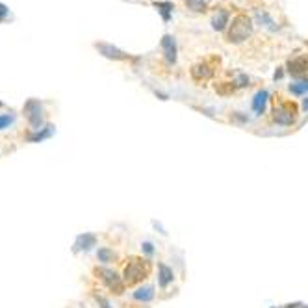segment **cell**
<instances>
[{
	"label": "cell",
	"mask_w": 308,
	"mask_h": 308,
	"mask_svg": "<svg viewBox=\"0 0 308 308\" xmlns=\"http://www.w3.org/2000/svg\"><path fill=\"white\" fill-rule=\"evenodd\" d=\"M273 121L280 126H291L297 121V106L293 103H280L273 110Z\"/></svg>",
	"instance_id": "3957f363"
},
{
	"label": "cell",
	"mask_w": 308,
	"mask_h": 308,
	"mask_svg": "<svg viewBox=\"0 0 308 308\" xmlns=\"http://www.w3.org/2000/svg\"><path fill=\"white\" fill-rule=\"evenodd\" d=\"M303 308H308V307H303Z\"/></svg>",
	"instance_id": "cb8c5ba5"
},
{
	"label": "cell",
	"mask_w": 308,
	"mask_h": 308,
	"mask_svg": "<svg viewBox=\"0 0 308 308\" xmlns=\"http://www.w3.org/2000/svg\"><path fill=\"white\" fill-rule=\"evenodd\" d=\"M141 247H143V251L147 252V254H152V252H154V247H152V243L150 242H145Z\"/></svg>",
	"instance_id": "7402d4cb"
},
{
	"label": "cell",
	"mask_w": 308,
	"mask_h": 308,
	"mask_svg": "<svg viewBox=\"0 0 308 308\" xmlns=\"http://www.w3.org/2000/svg\"><path fill=\"white\" fill-rule=\"evenodd\" d=\"M97 275L101 277L104 284H106V288H110L113 293H117V295H121L123 291H124V279H121L117 273L113 269H108V267H101V269H97Z\"/></svg>",
	"instance_id": "277c9868"
},
{
	"label": "cell",
	"mask_w": 308,
	"mask_h": 308,
	"mask_svg": "<svg viewBox=\"0 0 308 308\" xmlns=\"http://www.w3.org/2000/svg\"><path fill=\"white\" fill-rule=\"evenodd\" d=\"M95 245H97V236H95L93 232H84V234H80V236L76 238L73 251H75V252L89 251V249H91V247H95Z\"/></svg>",
	"instance_id": "52a82bcc"
},
{
	"label": "cell",
	"mask_w": 308,
	"mask_h": 308,
	"mask_svg": "<svg viewBox=\"0 0 308 308\" xmlns=\"http://www.w3.org/2000/svg\"><path fill=\"white\" fill-rule=\"evenodd\" d=\"M162 48L165 52V60L167 63H175L177 62V45H175V39L171 36H164L162 39Z\"/></svg>",
	"instance_id": "8fae6325"
},
{
	"label": "cell",
	"mask_w": 308,
	"mask_h": 308,
	"mask_svg": "<svg viewBox=\"0 0 308 308\" xmlns=\"http://www.w3.org/2000/svg\"><path fill=\"white\" fill-rule=\"evenodd\" d=\"M173 280H175V273H173V269H171L169 266H165V264L160 262L158 264V286L160 288H167Z\"/></svg>",
	"instance_id": "30bf717a"
},
{
	"label": "cell",
	"mask_w": 308,
	"mask_h": 308,
	"mask_svg": "<svg viewBox=\"0 0 308 308\" xmlns=\"http://www.w3.org/2000/svg\"><path fill=\"white\" fill-rule=\"evenodd\" d=\"M24 115L28 119L30 126L34 130H39V126L43 124V104L39 103L38 99H30L28 103L24 104Z\"/></svg>",
	"instance_id": "5b68a950"
},
{
	"label": "cell",
	"mask_w": 308,
	"mask_h": 308,
	"mask_svg": "<svg viewBox=\"0 0 308 308\" xmlns=\"http://www.w3.org/2000/svg\"><path fill=\"white\" fill-rule=\"evenodd\" d=\"M252 32V21L251 17H247L245 13H238L232 19V24L228 28V34H226V39L230 43H242L245 39L251 36Z\"/></svg>",
	"instance_id": "6da1fadb"
},
{
	"label": "cell",
	"mask_w": 308,
	"mask_h": 308,
	"mask_svg": "<svg viewBox=\"0 0 308 308\" xmlns=\"http://www.w3.org/2000/svg\"><path fill=\"white\" fill-rule=\"evenodd\" d=\"M289 93L293 95L308 93V80H301V82H295V84H289Z\"/></svg>",
	"instance_id": "e0dca14e"
},
{
	"label": "cell",
	"mask_w": 308,
	"mask_h": 308,
	"mask_svg": "<svg viewBox=\"0 0 308 308\" xmlns=\"http://www.w3.org/2000/svg\"><path fill=\"white\" fill-rule=\"evenodd\" d=\"M228 11L226 10H217V13L214 15V19H212V26L215 30H223L226 24H228Z\"/></svg>",
	"instance_id": "9a60e30c"
},
{
	"label": "cell",
	"mask_w": 308,
	"mask_h": 308,
	"mask_svg": "<svg viewBox=\"0 0 308 308\" xmlns=\"http://www.w3.org/2000/svg\"><path fill=\"white\" fill-rule=\"evenodd\" d=\"M303 108H305V110L308 112V99H305V104H303Z\"/></svg>",
	"instance_id": "603a6c76"
},
{
	"label": "cell",
	"mask_w": 308,
	"mask_h": 308,
	"mask_svg": "<svg viewBox=\"0 0 308 308\" xmlns=\"http://www.w3.org/2000/svg\"><path fill=\"white\" fill-rule=\"evenodd\" d=\"M97 50H99L103 56L110 58V60H128V58H130L126 52H123V50H119L117 47L108 45V43H97Z\"/></svg>",
	"instance_id": "ba28073f"
},
{
	"label": "cell",
	"mask_w": 308,
	"mask_h": 308,
	"mask_svg": "<svg viewBox=\"0 0 308 308\" xmlns=\"http://www.w3.org/2000/svg\"><path fill=\"white\" fill-rule=\"evenodd\" d=\"M149 273H150L149 262H145L143 258L132 256L130 262H128L126 267H124V284L134 286V284H138V282L147 279Z\"/></svg>",
	"instance_id": "7a4b0ae2"
},
{
	"label": "cell",
	"mask_w": 308,
	"mask_h": 308,
	"mask_svg": "<svg viewBox=\"0 0 308 308\" xmlns=\"http://www.w3.org/2000/svg\"><path fill=\"white\" fill-rule=\"evenodd\" d=\"M52 134H54V126H52V124H47L45 128H39V130L28 134L26 140H28L30 143H39V141H43V140H48Z\"/></svg>",
	"instance_id": "7c38bea8"
},
{
	"label": "cell",
	"mask_w": 308,
	"mask_h": 308,
	"mask_svg": "<svg viewBox=\"0 0 308 308\" xmlns=\"http://www.w3.org/2000/svg\"><path fill=\"white\" fill-rule=\"evenodd\" d=\"M267 97H269V93H267L266 89H260L258 93L254 95V99H252V110H254L256 115H262V113H264V110H266V103H267Z\"/></svg>",
	"instance_id": "4fadbf2b"
},
{
	"label": "cell",
	"mask_w": 308,
	"mask_h": 308,
	"mask_svg": "<svg viewBox=\"0 0 308 308\" xmlns=\"http://www.w3.org/2000/svg\"><path fill=\"white\" fill-rule=\"evenodd\" d=\"M154 6L160 10L164 21H169V17H171V11H173V4H169V2H154Z\"/></svg>",
	"instance_id": "ac0fdd59"
},
{
	"label": "cell",
	"mask_w": 308,
	"mask_h": 308,
	"mask_svg": "<svg viewBox=\"0 0 308 308\" xmlns=\"http://www.w3.org/2000/svg\"><path fill=\"white\" fill-rule=\"evenodd\" d=\"M214 71L215 69L210 65V62H201V63L191 67V78L195 82H205V80L214 76Z\"/></svg>",
	"instance_id": "8992f818"
},
{
	"label": "cell",
	"mask_w": 308,
	"mask_h": 308,
	"mask_svg": "<svg viewBox=\"0 0 308 308\" xmlns=\"http://www.w3.org/2000/svg\"><path fill=\"white\" fill-rule=\"evenodd\" d=\"M186 6L193 11H205L206 2L205 0H186Z\"/></svg>",
	"instance_id": "d6986e66"
},
{
	"label": "cell",
	"mask_w": 308,
	"mask_h": 308,
	"mask_svg": "<svg viewBox=\"0 0 308 308\" xmlns=\"http://www.w3.org/2000/svg\"><path fill=\"white\" fill-rule=\"evenodd\" d=\"M134 299H136V301H141V303H149V301L154 299V288H152V286L138 288L134 291Z\"/></svg>",
	"instance_id": "5bb4252c"
},
{
	"label": "cell",
	"mask_w": 308,
	"mask_h": 308,
	"mask_svg": "<svg viewBox=\"0 0 308 308\" xmlns=\"http://www.w3.org/2000/svg\"><path fill=\"white\" fill-rule=\"evenodd\" d=\"M8 13H10V10H8V8H6V6L0 2V21L6 19V17H8Z\"/></svg>",
	"instance_id": "44dd1931"
},
{
	"label": "cell",
	"mask_w": 308,
	"mask_h": 308,
	"mask_svg": "<svg viewBox=\"0 0 308 308\" xmlns=\"http://www.w3.org/2000/svg\"><path fill=\"white\" fill-rule=\"evenodd\" d=\"M13 121H15V117H13L11 113H4V115H0V130L8 128Z\"/></svg>",
	"instance_id": "ffe728a7"
},
{
	"label": "cell",
	"mask_w": 308,
	"mask_h": 308,
	"mask_svg": "<svg viewBox=\"0 0 308 308\" xmlns=\"http://www.w3.org/2000/svg\"><path fill=\"white\" fill-rule=\"evenodd\" d=\"M288 71H289V75H293V76L307 75L308 73V60L305 56L293 58V60L288 63Z\"/></svg>",
	"instance_id": "9c48e42d"
},
{
	"label": "cell",
	"mask_w": 308,
	"mask_h": 308,
	"mask_svg": "<svg viewBox=\"0 0 308 308\" xmlns=\"http://www.w3.org/2000/svg\"><path fill=\"white\" fill-rule=\"evenodd\" d=\"M97 258H99V262H103V264H110L115 258V252L112 249H108V247H101L97 251Z\"/></svg>",
	"instance_id": "2e32d148"
}]
</instances>
